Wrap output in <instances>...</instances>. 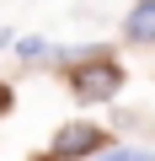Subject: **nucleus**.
I'll return each mask as SVG.
<instances>
[{"label": "nucleus", "mask_w": 155, "mask_h": 161, "mask_svg": "<svg viewBox=\"0 0 155 161\" xmlns=\"http://www.w3.org/2000/svg\"><path fill=\"white\" fill-rule=\"evenodd\" d=\"M96 161H155L150 150H139V145H107Z\"/></svg>", "instance_id": "20e7f679"}, {"label": "nucleus", "mask_w": 155, "mask_h": 161, "mask_svg": "<svg viewBox=\"0 0 155 161\" xmlns=\"http://www.w3.org/2000/svg\"><path fill=\"white\" fill-rule=\"evenodd\" d=\"M11 102H16V97H11V86H6V80H0V118L11 113Z\"/></svg>", "instance_id": "423d86ee"}, {"label": "nucleus", "mask_w": 155, "mask_h": 161, "mask_svg": "<svg viewBox=\"0 0 155 161\" xmlns=\"http://www.w3.org/2000/svg\"><path fill=\"white\" fill-rule=\"evenodd\" d=\"M102 150H107V134H102L96 124H64V129L48 140V150L32 156V161H96Z\"/></svg>", "instance_id": "f03ea898"}, {"label": "nucleus", "mask_w": 155, "mask_h": 161, "mask_svg": "<svg viewBox=\"0 0 155 161\" xmlns=\"http://www.w3.org/2000/svg\"><path fill=\"white\" fill-rule=\"evenodd\" d=\"M16 54H22V59H27V64H38V59H48V54H54V48H48V43H43V38H22V43H16Z\"/></svg>", "instance_id": "39448f33"}, {"label": "nucleus", "mask_w": 155, "mask_h": 161, "mask_svg": "<svg viewBox=\"0 0 155 161\" xmlns=\"http://www.w3.org/2000/svg\"><path fill=\"white\" fill-rule=\"evenodd\" d=\"M123 43H155V0H134V11L123 16Z\"/></svg>", "instance_id": "7ed1b4c3"}, {"label": "nucleus", "mask_w": 155, "mask_h": 161, "mask_svg": "<svg viewBox=\"0 0 155 161\" xmlns=\"http://www.w3.org/2000/svg\"><path fill=\"white\" fill-rule=\"evenodd\" d=\"M118 86H123V70H118V59H107V54H86V59L70 64V92H75V102H112Z\"/></svg>", "instance_id": "f257e3e1"}]
</instances>
